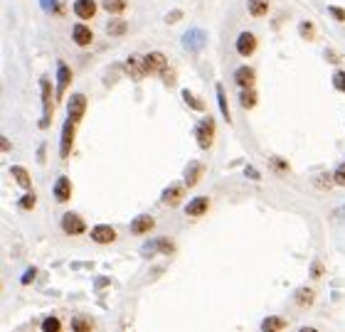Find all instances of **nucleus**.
I'll list each match as a JSON object with an SVG mask.
<instances>
[{
	"label": "nucleus",
	"instance_id": "nucleus-37",
	"mask_svg": "<svg viewBox=\"0 0 345 332\" xmlns=\"http://www.w3.org/2000/svg\"><path fill=\"white\" fill-rule=\"evenodd\" d=\"M333 84H336V89L345 91V71H336L333 74Z\"/></svg>",
	"mask_w": 345,
	"mask_h": 332
},
{
	"label": "nucleus",
	"instance_id": "nucleus-25",
	"mask_svg": "<svg viewBox=\"0 0 345 332\" xmlns=\"http://www.w3.org/2000/svg\"><path fill=\"white\" fill-rule=\"evenodd\" d=\"M239 104H242V109H254V104H257V91H254L252 86H247V89L239 94Z\"/></svg>",
	"mask_w": 345,
	"mask_h": 332
},
{
	"label": "nucleus",
	"instance_id": "nucleus-38",
	"mask_svg": "<svg viewBox=\"0 0 345 332\" xmlns=\"http://www.w3.org/2000/svg\"><path fill=\"white\" fill-rule=\"evenodd\" d=\"M180 17H183V12H180V10H170V12L165 15V22L170 25V22H178Z\"/></svg>",
	"mask_w": 345,
	"mask_h": 332
},
{
	"label": "nucleus",
	"instance_id": "nucleus-28",
	"mask_svg": "<svg viewBox=\"0 0 345 332\" xmlns=\"http://www.w3.org/2000/svg\"><path fill=\"white\" fill-rule=\"evenodd\" d=\"M101 5H104V10H106V12H111V15H119V12H124V10H126L129 0H104Z\"/></svg>",
	"mask_w": 345,
	"mask_h": 332
},
{
	"label": "nucleus",
	"instance_id": "nucleus-5",
	"mask_svg": "<svg viewBox=\"0 0 345 332\" xmlns=\"http://www.w3.org/2000/svg\"><path fill=\"white\" fill-rule=\"evenodd\" d=\"M173 251H175V244H173L170 239H153V241L143 244L140 256L150 259V256H155V254H173Z\"/></svg>",
	"mask_w": 345,
	"mask_h": 332
},
{
	"label": "nucleus",
	"instance_id": "nucleus-41",
	"mask_svg": "<svg viewBox=\"0 0 345 332\" xmlns=\"http://www.w3.org/2000/svg\"><path fill=\"white\" fill-rule=\"evenodd\" d=\"M326 57H328V62H333V64H338V62H341L338 52H333V50H326Z\"/></svg>",
	"mask_w": 345,
	"mask_h": 332
},
{
	"label": "nucleus",
	"instance_id": "nucleus-29",
	"mask_svg": "<svg viewBox=\"0 0 345 332\" xmlns=\"http://www.w3.org/2000/svg\"><path fill=\"white\" fill-rule=\"evenodd\" d=\"M286 328V320L283 318H267L264 323H262V330L264 332H278Z\"/></svg>",
	"mask_w": 345,
	"mask_h": 332
},
{
	"label": "nucleus",
	"instance_id": "nucleus-7",
	"mask_svg": "<svg viewBox=\"0 0 345 332\" xmlns=\"http://www.w3.org/2000/svg\"><path fill=\"white\" fill-rule=\"evenodd\" d=\"M62 229H65V234H69V236H79V234H84L86 224H84V219H81L79 214L67 212V214L62 217Z\"/></svg>",
	"mask_w": 345,
	"mask_h": 332
},
{
	"label": "nucleus",
	"instance_id": "nucleus-15",
	"mask_svg": "<svg viewBox=\"0 0 345 332\" xmlns=\"http://www.w3.org/2000/svg\"><path fill=\"white\" fill-rule=\"evenodd\" d=\"M71 40H74L79 47H86V45H91L94 35H91V30H89L84 22H79V25H74V27H71Z\"/></svg>",
	"mask_w": 345,
	"mask_h": 332
},
{
	"label": "nucleus",
	"instance_id": "nucleus-30",
	"mask_svg": "<svg viewBox=\"0 0 345 332\" xmlns=\"http://www.w3.org/2000/svg\"><path fill=\"white\" fill-rule=\"evenodd\" d=\"M71 330L74 332H91L94 330V323L89 318H74L71 320Z\"/></svg>",
	"mask_w": 345,
	"mask_h": 332
},
{
	"label": "nucleus",
	"instance_id": "nucleus-9",
	"mask_svg": "<svg viewBox=\"0 0 345 332\" xmlns=\"http://www.w3.org/2000/svg\"><path fill=\"white\" fill-rule=\"evenodd\" d=\"M67 111H69V116L79 123L84 118V111H86V96L84 94H71V99H69V104H67Z\"/></svg>",
	"mask_w": 345,
	"mask_h": 332
},
{
	"label": "nucleus",
	"instance_id": "nucleus-2",
	"mask_svg": "<svg viewBox=\"0 0 345 332\" xmlns=\"http://www.w3.org/2000/svg\"><path fill=\"white\" fill-rule=\"evenodd\" d=\"M40 89H42V118H40V128H47L52 123V86L50 81L42 76L40 79Z\"/></svg>",
	"mask_w": 345,
	"mask_h": 332
},
{
	"label": "nucleus",
	"instance_id": "nucleus-26",
	"mask_svg": "<svg viewBox=\"0 0 345 332\" xmlns=\"http://www.w3.org/2000/svg\"><path fill=\"white\" fill-rule=\"evenodd\" d=\"M214 91H217V104H219V111H222V116H224V121L229 123V106H227V96H224V86H222V84H217V86H214Z\"/></svg>",
	"mask_w": 345,
	"mask_h": 332
},
{
	"label": "nucleus",
	"instance_id": "nucleus-3",
	"mask_svg": "<svg viewBox=\"0 0 345 332\" xmlns=\"http://www.w3.org/2000/svg\"><path fill=\"white\" fill-rule=\"evenodd\" d=\"M205 45H207V32L203 27H193V30H188L183 35V47L188 52H200Z\"/></svg>",
	"mask_w": 345,
	"mask_h": 332
},
{
	"label": "nucleus",
	"instance_id": "nucleus-17",
	"mask_svg": "<svg viewBox=\"0 0 345 332\" xmlns=\"http://www.w3.org/2000/svg\"><path fill=\"white\" fill-rule=\"evenodd\" d=\"M207 209H209V197H195V199H190L188 202V207H185V212L190 214V217H203Z\"/></svg>",
	"mask_w": 345,
	"mask_h": 332
},
{
	"label": "nucleus",
	"instance_id": "nucleus-8",
	"mask_svg": "<svg viewBox=\"0 0 345 332\" xmlns=\"http://www.w3.org/2000/svg\"><path fill=\"white\" fill-rule=\"evenodd\" d=\"M74 126H76V121L69 116L67 121H65V126H62V145H60V155L62 158H69V153H71V143H74Z\"/></svg>",
	"mask_w": 345,
	"mask_h": 332
},
{
	"label": "nucleus",
	"instance_id": "nucleus-35",
	"mask_svg": "<svg viewBox=\"0 0 345 332\" xmlns=\"http://www.w3.org/2000/svg\"><path fill=\"white\" fill-rule=\"evenodd\" d=\"M35 273H37V268H35V266H30V268L25 271V276L20 278V283H22V285H30V283L35 280Z\"/></svg>",
	"mask_w": 345,
	"mask_h": 332
},
{
	"label": "nucleus",
	"instance_id": "nucleus-21",
	"mask_svg": "<svg viewBox=\"0 0 345 332\" xmlns=\"http://www.w3.org/2000/svg\"><path fill=\"white\" fill-rule=\"evenodd\" d=\"M234 81H237L242 89L252 86V84H254V69H252V66H239V69L234 71Z\"/></svg>",
	"mask_w": 345,
	"mask_h": 332
},
{
	"label": "nucleus",
	"instance_id": "nucleus-44",
	"mask_svg": "<svg viewBox=\"0 0 345 332\" xmlns=\"http://www.w3.org/2000/svg\"><path fill=\"white\" fill-rule=\"evenodd\" d=\"M311 276H313V278H321V276H323V266L313 264V273H311Z\"/></svg>",
	"mask_w": 345,
	"mask_h": 332
},
{
	"label": "nucleus",
	"instance_id": "nucleus-39",
	"mask_svg": "<svg viewBox=\"0 0 345 332\" xmlns=\"http://www.w3.org/2000/svg\"><path fill=\"white\" fill-rule=\"evenodd\" d=\"M272 165H274L278 172H286V170H288V165H286L283 160H278V158H272Z\"/></svg>",
	"mask_w": 345,
	"mask_h": 332
},
{
	"label": "nucleus",
	"instance_id": "nucleus-1",
	"mask_svg": "<svg viewBox=\"0 0 345 332\" xmlns=\"http://www.w3.org/2000/svg\"><path fill=\"white\" fill-rule=\"evenodd\" d=\"M143 64H145V71H148V74H160L165 84H173V81H175V76H173V71H170V66H168L165 55L150 52V55L143 57Z\"/></svg>",
	"mask_w": 345,
	"mask_h": 332
},
{
	"label": "nucleus",
	"instance_id": "nucleus-6",
	"mask_svg": "<svg viewBox=\"0 0 345 332\" xmlns=\"http://www.w3.org/2000/svg\"><path fill=\"white\" fill-rule=\"evenodd\" d=\"M185 182L180 185V182H173V185H168L165 190H163V195H160V199H163V204H168V207H178L180 202H183V195H185Z\"/></svg>",
	"mask_w": 345,
	"mask_h": 332
},
{
	"label": "nucleus",
	"instance_id": "nucleus-13",
	"mask_svg": "<svg viewBox=\"0 0 345 332\" xmlns=\"http://www.w3.org/2000/svg\"><path fill=\"white\" fill-rule=\"evenodd\" d=\"M153 226H155V219L150 214H138L131 221V234H150Z\"/></svg>",
	"mask_w": 345,
	"mask_h": 332
},
{
	"label": "nucleus",
	"instance_id": "nucleus-36",
	"mask_svg": "<svg viewBox=\"0 0 345 332\" xmlns=\"http://www.w3.org/2000/svg\"><path fill=\"white\" fill-rule=\"evenodd\" d=\"M328 12H331V15H333L338 22H345V10H343V7H338V5H331V7H328Z\"/></svg>",
	"mask_w": 345,
	"mask_h": 332
},
{
	"label": "nucleus",
	"instance_id": "nucleus-32",
	"mask_svg": "<svg viewBox=\"0 0 345 332\" xmlns=\"http://www.w3.org/2000/svg\"><path fill=\"white\" fill-rule=\"evenodd\" d=\"M298 35L306 37V40H313V37H316V25H313V22H301V25H298Z\"/></svg>",
	"mask_w": 345,
	"mask_h": 332
},
{
	"label": "nucleus",
	"instance_id": "nucleus-31",
	"mask_svg": "<svg viewBox=\"0 0 345 332\" xmlns=\"http://www.w3.org/2000/svg\"><path fill=\"white\" fill-rule=\"evenodd\" d=\"M60 330H62L60 318H45L42 320V332H60Z\"/></svg>",
	"mask_w": 345,
	"mask_h": 332
},
{
	"label": "nucleus",
	"instance_id": "nucleus-16",
	"mask_svg": "<svg viewBox=\"0 0 345 332\" xmlns=\"http://www.w3.org/2000/svg\"><path fill=\"white\" fill-rule=\"evenodd\" d=\"M96 12V2L94 0H76L74 2V15L81 17V20H91Z\"/></svg>",
	"mask_w": 345,
	"mask_h": 332
},
{
	"label": "nucleus",
	"instance_id": "nucleus-4",
	"mask_svg": "<svg viewBox=\"0 0 345 332\" xmlns=\"http://www.w3.org/2000/svg\"><path fill=\"white\" fill-rule=\"evenodd\" d=\"M195 135H198V145H200L203 150H207V148L212 145V140H214V118H212V116H205V118L198 123Z\"/></svg>",
	"mask_w": 345,
	"mask_h": 332
},
{
	"label": "nucleus",
	"instance_id": "nucleus-22",
	"mask_svg": "<svg viewBox=\"0 0 345 332\" xmlns=\"http://www.w3.org/2000/svg\"><path fill=\"white\" fill-rule=\"evenodd\" d=\"M313 290L311 288H298L296 293H293V300H296V305H301V308H308L311 303H313Z\"/></svg>",
	"mask_w": 345,
	"mask_h": 332
},
{
	"label": "nucleus",
	"instance_id": "nucleus-10",
	"mask_svg": "<svg viewBox=\"0 0 345 332\" xmlns=\"http://www.w3.org/2000/svg\"><path fill=\"white\" fill-rule=\"evenodd\" d=\"M254 50H257V37H254L252 32H242V35L237 37V52H239L242 57H252Z\"/></svg>",
	"mask_w": 345,
	"mask_h": 332
},
{
	"label": "nucleus",
	"instance_id": "nucleus-18",
	"mask_svg": "<svg viewBox=\"0 0 345 332\" xmlns=\"http://www.w3.org/2000/svg\"><path fill=\"white\" fill-rule=\"evenodd\" d=\"M71 197V182H69L67 175H62L57 182H55V199L57 202H67Z\"/></svg>",
	"mask_w": 345,
	"mask_h": 332
},
{
	"label": "nucleus",
	"instance_id": "nucleus-11",
	"mask_svg": "<svg viewBox=\"0 0 345 332\" xmlns=\"http://www.w3.org/2000/svg\"><path fill=\"white\" fill-rule=\"evenodd\" d=\"M203 172H205V165H203L200 160H193V163L185 167V177H183V182H185L188 187H195V185L200 182Z\"/></svg>",
	"mask_w": 345,
	"mask_h": 332
},
{
	"label": "nucleus",
	"instance_id": "nucleus-23",
	"mask_svg": "<svg viewBox=\"0 0 345 332\" xmlns=\"http://www.w3.org/2000/svg\"><path fill=\"white\" fill-rule=\"evenodd\" d=\"M183 101H185L193 111H205V101H203V99H198L190 89H183Z\"/></svg>",
	"mask_w": 345,
	"mask_h": 332
},
{
	"label": "nucleus",
	"instance_id": "nucleus-34",
	"mask_svg": "<svg viewBox=\"0 0 345 332\" xmlns=\"http://www.w3.org/2000/svg\"><path fill=\"white\" fill-rule=\"evenodd\" d=\"M35 204H37V197H35V195H32L30 190H27V195L20 199V207H22V209H32Z\"/></svg>",
	"mask_w": 345,
	"mask_h": 332
},
{
	"label": "nucleus",
	"instance_id": "nucleus-24",
	"mask_svg": "<svg viewBox=\"0 0 345 332\" xmlns=\"http://www.w3.org/2000/svg\"><path fill=\"white\" fill-rule=\"evenodd\" d=\"M126 30H129V25L124 20H116V17H111V22L106 25V32L111 37H121V35H126Z\"/></svg>",
	"mask_w": 345,
	"mask_h": 332
},
{
	"label": "nucleus",
	"instance_id": "nucleus-20",
	"mask_svg": "<svg viewBox=\"0 0 345 332\" xmlns=\"http://www.w3.org/2000/svg\"><path fill=\"white\" fill-rule=\"evenodd\" d=\"M126 71L134 76V79H143L148 71H145V64H143V57H129L126 59Z\"/></svg>",
	"mask_w": 345,
	"mask_h": 332
},
{
	"label": "nucleus",
	"instance_id": "nucleus-19",
	"mask_svg": "<svg viewBox=\"0 0 345 332\" xmlns=\"http://www.w3.org/2000/svg\"><path fill=\"white\" fill-rule=\"evenodd\" d=\"M10 175L15 177V182H17V185H20L22 190H30V187H32L30 172H27V170H25L22 165H12V167H10Z\"/></svg>",
	"mask_w": 345,
	"mask_h": 332
},
{
	"label": "nucleus",
	"instance_id": "nucleus-27",
	"mask_svg": "<svg viewBox=\"0 0 345 332\" xmlns=\"http://www.w3.org/2000/svg\"><path fill=\"white\" fill-rule=\"evenodd\" d=\"M249 12L254 17H264L269 12V0H249Z\"/></svg>",
	"mask_w": 345,
	"mask_h": 332
},
{
	"label": "nucleus",
	"instance_id": "nucleus-40",
	"mask_svg": "<svg viewBox=\"0 0 345 332\" xmlns=\"http://www.w3.org/2000/svg\"><path fill=\"white\" fill-rule=\"evenodd\" d=\"M40 5H42V10L52 12V10H55V5H57V0H40Z\"/></svg>",
	"mask_w": 345,
	"mask_h": 332
},
{
	"label": "nucleus",
	"instance_id": "nucleus-45",
	"mask_svg": "<svg viewBox=\"0 0 345 332\" xmlns=\"http://www.w3.org/2000/svg\"><path fill=\"white\" fill-rule=\"evenodd\" d=\"M40 163H45V145H40V155H37Z\"/></svg>",
	"mask_w": 345,
	"mask_h": 332
},
{
	"label": "nucleus",
	"instance_id": "nucleus-42",
	"mask_svg": "<svg viewBox=\"0 0 345 332\" xmlns=\"http://www.w3.org/2000/svg\"><path fill=\"white\" fill-rule=\"evenodd\" d=\"M316 185H318L321 190H326V187H331V177H318V180H316Z\"/></svg>",
	"mask_w": 345,
	"mask_h": 332
},
{
	"label": "nucleus",
	"instance_id": "nucleus-14",
	"mask_svg": "<svg viewBox=\"0 0 345 332\" xmlns=\"http://www.w3.org/2000/svg\"><path fill=\"white\" fill-rule=\"evenodd\" d=\"M69 81H71V69H69L62 59H60V62H57V96H60V99L65 96Z\"/></svg>",
	"mask_w": 345,
	"mask_h": 332
},
{
	"label": "nucleus",
	"instance_id": "nucleus-12",
	"mask_svg": "<svg viewBox=\"0 0 345 332\" xmlns=\"http://www.w3.org/2000/svg\"><path fill=\"white\" fill-rule=\"evenodd\" d=\"M91 239H94L96 244H111V241L116 239V229L109 226V224H96V226L91 229Z\"/></svg>",
	"mask_w": 345,
	"mask_h": 332
},
{
	"label": "nucleus",
	"instance_id": "nucleus-46",
	"mask_svg": "<svg viewBox=\"0 0 345 332\" xmlns=\"http://www.w3.org/2000/svg\"><path fill=\"white\" fill-rule=\"evenodd\" d=\"M2 150H5V153L10 150V140H7V138H2Z\"/></svg>",
	"mask_w": 345,
	"mask_h": 332
},
{
	"label": "nucleus",
	"instance_id": "nucleus-33",
	"mask_svg": "<svg viewBox=\"0 0 345 332\" xmlns=\"http://www.w3.org/2000/svg\"><path fill=\"white\" fill-rule=\"evenodd\" d=\"M333 182L341 185V187H345V163H341V165L336 167V172H333Z\"/></svg>",
	"mask_w": 345,
	"mask_h": 332
},
{
	"label": "nucleus",
	"instance_id": "nucleus-43",
	"mask_svg": "<svg viewBox=\"0 0 345 332\" xmlns=\"http://www.w3.org/2000/svg\"><path fill=\"white\" fill-rule=\"evenodd\" d=\"M244 175H247V177H252V180H259V177H262L254 167H247V170H244Z\"/></svg>",
	"mask_w": 345,
	"mask_h": 332
}]
</instances>
